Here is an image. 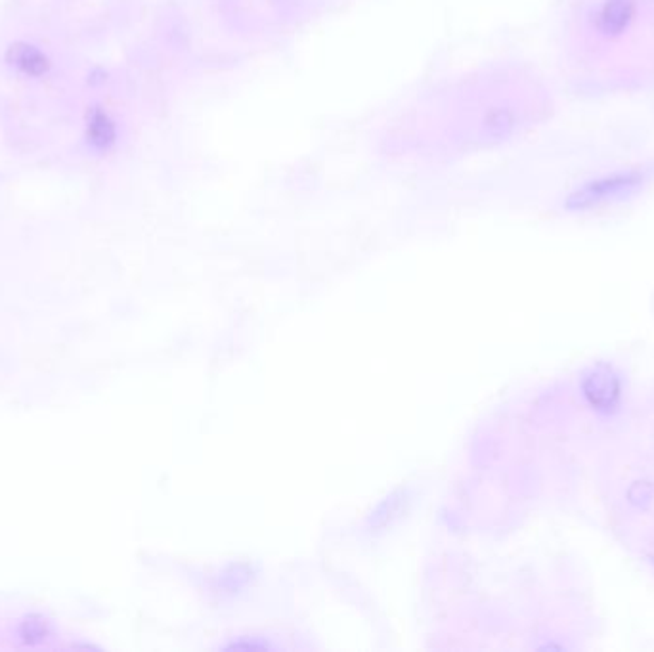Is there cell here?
I'll use <instances>...</instances> for the list:
<instances>
[{"label": "cell", "instance_id": "obj_4", "mask_svg": "<svg viewBox=\"0 0 654 652\" xmlns=\"http://www.w3.org/2000/svg\"><path fill=\"white\" fill-rule=\"evenodd\" d=\"M89 142L94 145V148H109V145L116 142V125L106 116L104 111L100 109H92V113L89 116Z\"/></svg>", "mask_w": 654, "mask_h": 652}, {"label": "cell", "instance_id": "obj_3", "mask_svg": "<svg viewBox=\"0 0 654 652\" xmlns=\"http://www.w3.org/2000/svg\"><path fill=\"white\" fill-rule=\"evenodd\" d=\"M6 58L12 65H15V68L22 70L27 75H33V77L44 75L48 71V68H51L48 58L42 52H39L35 46L22 44V42L12 44Z\"/></svg>", "mask_w": 654, "mask_h": 652}, {"label": "cell", "instance_id": "obj_5", "mask_svg": "<svg viewBox=\"0 0 654 652\" xmlns=\"http://www.w3.org/2000/svg\"><path fill=\"white\" fill-rule=\"evenodd\" d=\"M51 622L41 614H27L18 626V639L27 647H37L51 638Z\"/></svg>", "mask_w": 654, "mask_h": 652}, {"label": "cell", "instance_id": "obj_2", "mask_svg": "<svg viewBox=\"0 0 654 652\" xmlns=\"http://www.w3.org/2000/svg\"><path fill=\"white\" fill-rule=\"evenodd\" d=\"M635 0H603L593 15V27L603 37H618L635 20Z\"/></svg>", "mask_w": 654, "mask_h": 652}, {"label": "cell", "instance_id": "obj_1", "mask_svg": "<svg viewBox=\"0 0 654 652\" xmlns=\"http://www.w3.org/2000/svg\"><path fill=\"white\" fill-rule=\"evenodd\" d=\"M641 184V176L637 172H614L595 178V181L584 184L580 190L570 195L568 205L584 209L607 203L611 200H618L628 195Z\"/></svg>", "mask_w": 654, "mask_h": 652}]
</instances>
